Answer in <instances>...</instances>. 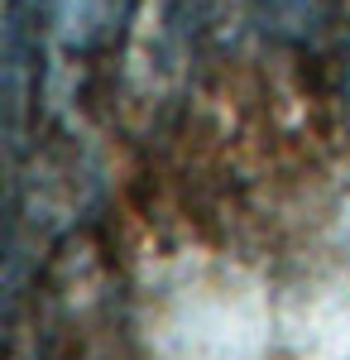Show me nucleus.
<instances>
[{
  "instance_id": "nucleus-1",
  "label": "nucleus",
  "mask_w": 350,
  "mask_h": 360,
  "mask_svg": "<svg viewBox=\"0 0 350 360\" xmlns=\"http://www.w3.org/2000/svg\"><path fill=\"white\" fill-rule=\"evenodd\" d=\"M326 0H269V15L278 20L283 34H312L322 25Z\"/></svg>"
},
{
  "instance_id": "nucleus-2",
  "label": "nucleus",
  "mask_w": 350,
  "mask_h": 360,
  "mask_svg": "<svg viewBox=\"0 0 350 360\" xmlns=\"http://www.w3.org/2000/svg\"><path fill=\"white\" fill-rule=\"evenodd\" d=\"M346 111H350V49H346Z\"/></svg>"
}]
</instances>
